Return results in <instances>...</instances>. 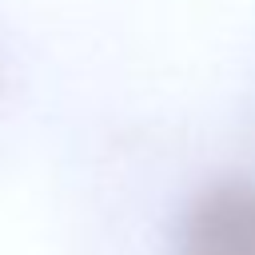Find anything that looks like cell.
Masks as SVG:
<instances>
[{
    "instance_id": "1",
    "label": "cell",
    "mask_w": 255,
    "mask_h": 255,
    "mask_svg": "<svg viewBox=\"0 0 255 255\" xmlns=\"http://www.w3.org/2000/svg\"><path fill=\"white\" fill-rule=\"evenodd\" d=\"M179 255H255V179L211 183L183 215Z\"/></svg>"
}]
</instances>
